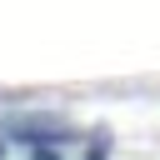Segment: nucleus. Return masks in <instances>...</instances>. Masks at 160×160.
<instances>
[{
  "instance_id": "3",
  "label": "nucleus",
  "mask_w": 160,
  "mask_h": 160,
  "mask_svg": "<svg viewBox=\"0 0 160 160\" xmlns=\"http://www.w3.org/2000/svg\"><path fill=\"white\" fill-rule=\"evenodd\" d=\"M30 160H60V145H30Z\"/></svg>"
},
{
  "instance_id": "2",
  "label": "nucleus",
  "mask_w": 160,
  "mask_h": 160,
  "mask_svg": "<svg viewBox=\"0 0 160 160\" xmlns=\"http://www.w3.org/2000/svg\"><path fill=\"white\" fill-rule=\"evenodd\" d=\"M80 160H110V130H95L90 145L80 150Z\"/></svg>"
},
{
  "instance_id": "1",
  "label": "nucleus",
  "mask_w": 160,
  "mask_h": 160,
  "mask_svg": "<svg viewBox=\"0 0 160 160\" xmlns=\"http://www.w3.org/2000/svg\"><path fill=\"white\" fill-rule=\"evenodd\" d=\"M5 135L20 145H65L75 140L70 125H60V115H5Z\"/></svg>"
},
{
  "instance_id": "4",
  "label": "nucleus",
  "mask_w": 160,
  "mask_h": 160,
  "mask_svg": "<svg viewBox=\"0 0 160 160\" xmlns=\"http://www.w3.org/2000/svg\"><path fill=\"white\" fill-rule=\"evenodd\" d=\"M5 155H10V145H5V135H0V160H5Z\"/></svg>"
}]
</instances>
